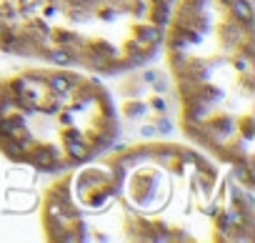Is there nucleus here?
I'll return each instance as SVG.
<instances>
[{
    "label": "nucleus",
    "mask_w": 255,
    "mask_h": 243,
    "mask_svg": "<svg viewBox=\"0 0 255 243\" xmlns=\"http://www.w3.org/2000/svg\"><path fill=\"white\" fill-rule=\"evenodd\" d=\"M115 136V103L95 78L60 65L0 78V151L10 161L60 173L98 158Z\"/></svg>",
    "instance_id": "nucleus-4"
},
{
    "label": "nucleus",
    "mask_w": 255,
    "mask_h": 243,
    "mask_svg": "<svg viewBox=\"0 0 255 243\" xmlns=\"http://www.w3.org/2000/svg\"><path fill=\"white\" fill-rule=\"evenodd\" d=\"M175 0H0V50L95 73L133 70L163 43Z\"/></svg>",
    "instance_id": "nucleus-3"
},
{
    "label": "nucleus",
    "mask_w": 255,
    "mask_h": 243,
    "mask_svg": "<svg viewBox=\"0 0 255 243\" xmlns=\"http://www.w3.org/2000/svg\"><path fill=\"white\" fill-rule=\"evenodd\" d=\"M163 38L180 128L253 188L250 0H178Z\"/></svg>",
    "instance_id": "nucleus-2"
},
{
    "label": "nucleus",
    "mask_w": 255,
    "mask_h": 243,
    "mask_svg": "<svg viewBox=\"0 0 255 243\" xmlns=\"http://www.w3.org/2000/svg\"><path fill=\"white\" fill-rule=\"evenodd\" d=\"M103 156V153H100ZM250 191H218L215 166L175 143H143L70 168L48 188L43 226L50 241H78L85 223L120 211L113 238L250 241Z\"/></svg>",
    "instance_id": "nucleus-1"
}]
</instances>
